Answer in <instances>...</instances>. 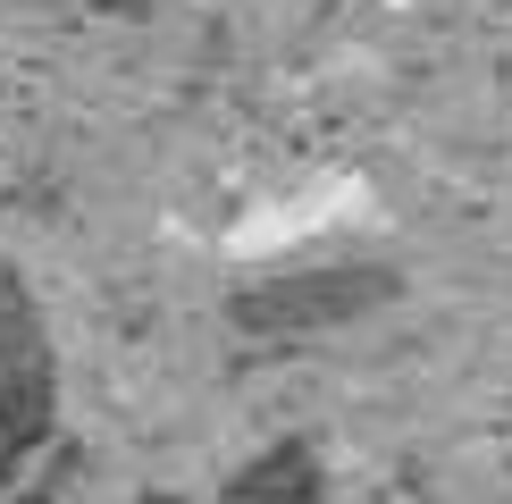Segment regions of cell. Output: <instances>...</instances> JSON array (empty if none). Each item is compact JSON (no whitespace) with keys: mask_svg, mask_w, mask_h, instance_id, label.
Wrapping results in <instances>:
<instances>
[{"mask_svg":"<svg viewBox=\"0 0 512 504\" xmlns=\"http://www.w3.org/2000/svg\"><path fill=\"white\" fill-rule=\"evenodd\" d=\"M395 294H403V278L387 261H319V269H269L244 294H227V320L252 345H303V336H328V328L387 311Z\"/></svg>","mask_w":512,"mask_h":504,"instance_id":"cell-1","label":"cell"},{"mask_svg":"<svg viewBox=\"0 0 512 504\" xmlns=\"http://www.w3.org/2000/svg\"><path fill=\"white\" fill-rule=\"evenodd\" d=\"M51 420H59L51 328H42V303L26 294V278L0 261V496L34 471L42 446H51Z\"/></svg>","mask_w":512,"mask_h":504,"instance_id":"cell-2","label":"cell"},{"mask_svg":"<svg viewBox=\"0 0 512 504\" xmlns=\"http://www.w3.org/2000/svg\"><path fill=\"white\" fill-rule=\"evenodd\" d=\"M277 488H286V496H303V488H311V454H303V446L269 454V462H261V479H244L236 496H277Z\"/></svg>","mask_w":512,"mask_h":504,"instance_id":"cell-3","label":"cell"}]
</instances>
